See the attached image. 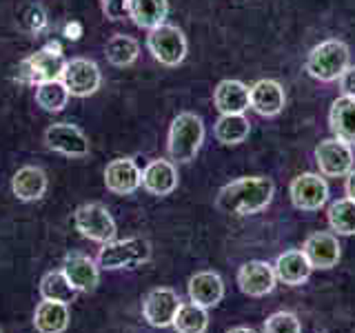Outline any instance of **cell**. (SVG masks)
Here are the masks:
<instances>
[{"label": "cell", "instance_id": "1", "mask_svg": "<svg viewBox=\"0 0 355 333\" xmlns=\"http://www.w3.org/2000/svg\"><path fill=\"white\" fill-rule=\"evenodd\" d=\"M275 185L271 178L247 176L238 178L220 189L216 207L229 216H253L269 207L273 200Z\"/></svg>", "mask_w": 355, "mask_h": 333}, {"label": "cell", "instance_id": "2", "mask_svg": "<svg viewBox=\"0 0 355 333\" xmlns=\"http://www.w3.org/2000/svg\"><path fill=\"white\" fill-rule=\"evenodd\" d=\"M351 51L347 47V42H342L338 38H331L315 44L311 53L306 56V71L311 78H315L320 83H333L344 74V69L349 67Z\"/></svg>", "mask_w": 355, "mask_h": 333}, {"label": "cell", "instance_id": "3", "mask_svg": "<svg viewBox=\"0 0 355 333\" xmlns=\"http://www.w3.org/2000/svg\"><path fill=\"white\" fill-rule=\"evenodd\" d=\"M205 142V125L202 118L191 114V111H182L171 122L169 129V153L178 162H191L200 147Z\"/></svg>", "mask_w": 355, "mask_h": 333}, {"label": "cell", "instance_id": "4", "mask_svg": "<svg viewBox=\"0 0 355 333\" xmlns=\"http://www.w3.org/2000/svg\"><path fill=\"white\" fill-rule=\"evenodd\" d=\"M151 258V244L142 238H127V240H109L98 251V264L103 269H127V266H138Z\"/></svg>", "mask_w": 355, "mask_h": 333}, {"label": "cell", "instance_id": "5", "mask_svg": "<svg viewBox=\"0 0 355 333\" xmlns=\"http://www.w3.org/2000/svg\"><path fill=\"white\" fill-rule=\"evenodd\" d=\"M147 49L160 65L178 67L187 58V38H184L182 29H178L175 25H169V22H162L160 27L149 31Z\"/></svg>", "mask_w": 355, "mask_h": 333}, {"label": "cell", "instance_id": "6", "mask_svg": "<svg viewBox=\"0 0 355 333\" xmlns=\"http://www.w3.org/2000/svg\"><path fill=\"white\" fill-rule=\"evenodd\" d=\"M64 56L58 42H49L47 47L38 49L36 53H31L29 58L22 62V74H25V80L40 85V83H51V80H60L62 71H64Z\"/></svg>", "mask_w": 355, "mask_h": 333}, {"label": "cell", "instance_id": "7", "mask_svg": "<svg viewBox=\"0 0 355 333\" xmlns=\"http://www.w3.org/2000/svg\"><path fill=\"white\" fill-rule=\"evenodd\" d=\"M73 225L80 231V236L94 242L105 244L109 240H116V222L105 205L89 203L78 207L73 214Z\"/></svg>", "mask_w": 355, "mask_h": 333}, {"label": "cell", "instance_id": "8", "mask_svg": "<svg viewBox=\"0 0 355 333\" xmlns=\"http://www.w3.org/2000/svg\"><path fill=\"white\" fill-rule=\"evenodd\" d=\"M62 85L73 98H89L94 96L100 85H103V74L100 67L89 58H71L67 60L62 71Z\"/></svg>", "mask_w": 355, "mask_h": 333}, {"label": "cell", "instance_id": "9", "mask_svg": "<svg viewBox=\"0 0 355 333\" xmlns=\"http://www.w3.org/2000/svg\"><path fill=\"white\" fill-rule=\"evenodd\" d=\"M315 162L322 176L347 178L353 171V149L349 142L340 138L322 140L315 147Z\"/></svg>", "mask_w": 355, "mask_h": 333}, {"label": "cell", "instance_id": "10", "mask_svg": "<svg viewBox=\"0 0 355 333\" xmlns=\"http://www.w3.org/2000/svg\"><path fill=\"white\" fill-rule=\"evenodd\" d=\"M44 144L51 151H58L67 158H85L89 155V138L83 129L71 122H55L44 131Z\"/></svg>", "mask_w": 355, "mask_h": 333}, {"label": "cell", "instance_id": "11", "mask_svg": "<svg viewBox=\"0 0 355 333\" xmlns=\"http://www.w3.org/2000/svg\"><path fill=\"white\" fill-rule=\"evenodd\" d=\"M288 194H291V200L297 209L318 211L329 200V185L320 173H300L297 178H293Z\"/></svg>", "mask_w": 355, "mask_h": 333}, {"label": "cell", "instance_id": "12", "mask_svg": "<svg viewBox=\"0 0 355 333\" xmlns=\"http://www.w3.org/2000/svg\"><path fill=\"white\" fill-rule=\"evenodd\" d=\"M180 298L173 291V289H166V287H158L153 291L147 293L142 302V316L144 320L149 322L151 327H171L173 325V318L180 309Z\"/></svg>", "mask_w": 355, "mask_h": 333}, {"label": "cell", "instance_id": "13", "mask_svg": "<svg viewBox=\"0 0 355 333\" xmlns=\"http://www.w3.org/2000/svg\"><path fill=\"white\" fill-rule=\"evenodd\" d=\"M340 249L338 236L329 231H315L304 240L302 253L313 269H333L340 260Z\"/></svg>", "mask_w": 355, "mask_h": 333}, {"label": "cell", "instance_id": "14", "mask_svg": "<svg viewBox=\"0 0 355 333\" xmlns=\"http://www.w3.org/2000/svg\"><path fill=\"white\" fill-rule=\"evenodd\" d=\"M105 185L111 194L129 196L142 185V171L133 158H116L105 169Z\"/></svg>", "mask_w": 355, "mask_h": 333}, {"label": "cell", "instance_id": "15", "mask_svg": "<svg viewBox=\"0 0 355 333\" xmlns=\"http://www.w3.org/2000/svg\"><path fill=\"white\" fill-rule=\"evenodd\" d=\"M275 280L277 278L273 266L262 260H251L247 264H242L238 271V284L242 289V293H247L251 298H262L266 293H271Z\"/></svg>", "mask_w": 355, "mask_h": 333}, {"label": "cell", "instance_id": "16", "mask_svg": "<svg viewBox=\"0 0 355 333\" xmlns=\"http://www.w3.org/2000/svg\"><path fill=\"white\" fill-rule=\"evenodd\" d=\"M284 103L286 96L282 85L277 80H271V78L258 80L249 89V105L260 116H277L284 109Z\"/></svg>", "mask_w": 355, "mask_h": 333}, {"label": "cell", "instance_id": "17", "mask_svg": "<svg viewBox=\"0 0 355 333\" xmlns=\"http://www.w3.org/2000/svg\"><path fill=\"white\" fill-rule=\"evenodd\" d=\"M62 273L67 275V280L73 284L76 291L89 293L94 291L100 282V271L96 262L85 253H69L62 262Z\"/></svg>", "mask_w": 355, "mask_h": 333}, {"label": "cell", "instance_id": "18", "mask_svg": "<svg viewBox=\"0 0 355 333\" xmlns=\"http://www.w3.org/2000/svg\"><path fill=\"white\" fill-rule=\"evenodd\" d=\"M142 187L153 196H169L178 187V169L169 160H151L142 169Z\"/></svg>", "mask_w": 355, "mask_h": 333}, {"label": "cell", "instance_id": "19", "mask_svg": "<svg viewBox=\"0 0 355 333\" xmlns=\"http://www.w3.org/2000/svg\"><path fill=\"white\" fill-rule=\"evenodd\" d=\"M11 191L22 203H33L40 200L47 191V173L40 166H20V169L11 178Z\"/></svg>", "mask_w": 355, "mask_h": 333}, {"label": "cell", "instance_id": "20", "mask_svg": "<svg viewBox=\"0 0 355 333\" xmlns=\"http://www.w3.org/2000/svg\"><path fill=\"white\" fill-rule=\"evenodd\" d=\"M189 298L191 302L200 305V307H216L222 296H225V282L222 278L214 271H200L196 273L191 280H189Z\"/></svg>", "mask_w": 355, "mask_h": 333}, {"label": "cell", "instance_id": "21", "mask_svg": "<svg viewBox=\"0 0 355 333\" xmlns=\"http://www.w3.org/2000/svg\"><path fill=\"white\" fill-rule=\"evenodd\" d=\"M311 269H313V266L309 264L306 255L302 251H284L282 255H277V260L273 264L275 278L288 287H297L306 282Z\"/></svg>", "mask_w": 355, "mask_h": 333}, {"label": "cell", "instance_id": "22", "mask_svg": "<svg viewBox=\"0 0 355 333\" xmlns=\"http://www.w3.org/2000/svg\"><path fill=\"white\" fill-rule=\"evenodd\" d=\"M214 105L220 114H244L249 105V87L240 80H222L214 92Z\"/></svg>", "mask_w": 355, "mask_h": 333}, {"label": "cell", "instance_id": "23", "mask_svg": "<svg viewBox=\"0 0 355 333\" xmlns=\"http://www.w3.org/2000/svg\"><path fill=\"white\" fill-rule=\"evenodd\" d=\"M169 14V0H129L127 18L140 29H155L160 27Z\"/></svg>", "mask_w": 355, "mask_h": 333}, {"label": "cell", "instance_id": "24", "mask_svg": "<svg viewBox=\"0 0 355 333\" xmlns=\"http://www.w3.org/2000/svg\"><path fill=\"white\" fill-rule=\"evenodd\" d=\"M329 127L336 138L349 144H355V98L340 96L336 103L331 105Z\"/></svg>", "mask_w": 355, "mask_h": 333}, {"label": "cell", "instance_id": "25", "mask_svg": "<svg viewBox=\"0 0 355 333\" xmlns=\"http://www.w3.org/2000/svg\"><path fill=\"white\" fill-rule=\"evenodd\" d=\"M33 327L38 333H62L69 327V307L62 302L42 300L33 314Z\"/></svg>", "mask_w": 355, "mask_h": 333}, {"label": "cell", "instance_id": "26", "mask_svg": "<svg viewBox=\"0 0 355 333\" xmlns=\"http://www.w3.org/2000/svg\"><path fill=\"white\" fill-rule=\"evenodd\" d=\"M138 53H140V44L136 38L127 36V33H116L111 36L107 47H105V56H107V62L114 65V67H129L138 60Z\"/></svg>", "mask_w": 355, "mask_h": 333}, {"label": "cell", "instance_id": "27", "mask_svg": "<svg viewBox=\"0 0 355 333\" xmlns=\"http://www.w3.org/2000/svg\"><path fill=\"white\" fill-rule=\"evenodd\" d=\"M216 138L222 144H240L249 138L251 125L244 114H220L216 122Z\"/></svg>", "mask_w": 355, "mask_h": 333}, {"label": "cell", "instance_id": "28", "mask_svg": "<svg viewBox=\"0 0 355 333\" xmlns=\"http://www.w3.org/2000/svg\"><path fill=\"white\" fill-rule=\"evenodd\" d=\"M76 289L73 284L67 280V275L62 271H49L44 273L40 280V296L42 300H51V302H62L69 305L76 300Z\"/></svg>", "mask_w": 355, "mask_h": 333}, {"label": "cell", "instance_id": "29", "mask_svg": "<svg viewBox=\"0 0 355 333\" xmlns=\"http://www.w3.org/2000/svg\"><path fill=\"white\" fill-rule=\"evenodd\" d=\"M171 327L178 333H205L207 327H209L207 309L196 305V302L180 305V309H178V314L173 318V325Z\"/></svg>", "mask_w": 355, "mask_h": 333}, {"label": "cell", "instance_id": "30", "mask_svg": "<svg viewBox=\"0 0 355 333\" xmlns=\"http://www.w3.org/2000/svg\"><path fill=\"white\" fill-rule=\"evenodd\" d=\"M69 92L62 85V80H51V83H40L36 85V105L42 111L49 114H58L69 103Z\"/></svg>", "mask_w": 355, "mask_h": 333}, {"label": "cell", "instance_id": "31", "mask_svg": "<svg viewBox=\"0 0 355 333\" xmlns=\"http://www.w3.org/2000/svg\"><path fill=\"white\" fill-rule=\"evenodd\" d=\"M329 225L340 236H353L355 233V200L342 198L329 207Z\"/></svg>", "mask_w": 355, "mask_h": 333}, {"label": "cell", "instance_id": "32", "mask_svg": "<svg viewBox=\"0 0 355 333\" xmlns=\"http://www.w3.org/2000/svg\"><path fill=\"white\" fill-rule=\"evenodd\" d=\"M264 333H302V325L295 314L288 311H277L264 322Z\"/></svg>", "mask_w": 355, "mask_h": 333}, {"label": "cell", "instance_id": "33", "mask_svg": "<svg viewBox=\"0 0 355 333\" xmlns=\"http://www.w3.org/2000/svg\"><path fill=\"white\" fill-rule=\"evenodd\" d=\"M129 0H100V9L109 20H122L127 18Z\"/></svg>", "mask_w": 355, "mask_h": 333}, {"label": "cell", "instance_id": "34", "mask_svg": "<svg viewBox=\"0 0 355 333\" xmlns=\"http://www.w3.org/2000/svg\"><path fill=\"white\" fill-rule=\"evenodd\" d=\"M340 80V89H342V96H351L355 98V65H349L344 74L338 78Z\"/></svg>", "mask_w": 355, "mask_h": 333}, {"label": "cell", "instance_id": "35", "mask_svg": "<svg viewBox=\"0 0 355 333\" xmlns=\"http://www.w3.org/2000/svg\"><path fill=\"white\" fill-rule=\"evenodd\" d=\"M64 36L69 38V40H78L83 36V27H80V22H69V25L64 27Z\"/></svg>", "mask_w": 355, "mask_h": 333}, {"label": "cell", "instance_id": "36", "mask_svg": "<svg viewBox=\"0 0 355 333\" xmlns=\"http://www.w3.org/2000/svg\"><path fill=\"white\" fill-rule=\"evenodd\" d=\"M347 198L355 200V169L347 176Z\"/></svg>", "mask_w": 355, "mask_h": 333}, {"label": "cell", "instance_id": "37", "mask_svg": "<svg viewBox=\"0 0 355 333\" xmlns=\"http://www.w3.org/2000/svg\"><path fill=\"white\" fill-rule=\"evenodd\" d=\"M227 333H258V331H253V329H249V327H236V329H231V331H227Z\"/></svg>", "mask_w": 355, "mask_h": 333}]
</instances>
